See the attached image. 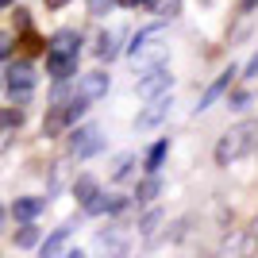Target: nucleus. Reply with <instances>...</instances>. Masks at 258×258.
Returning a JSON list of instances; mask_svg holds the SVG:
<instances>
[{"label":"nucleus","instance_id":"16","mask_svg":"<svg viewBox=\"0 0 258 258\" xmlns=\"http://www.w3.org/2000/svg\"><path fill=\"white\" fill-rule=\"evenodd\" d=\"M70 235H74V224L58 227V231H54V235H50V239H46V243H43V254H58V250L66 247V239H70Z\"/></svg>","mask_w":258,"mask_h":258},{"label":"nucleus","instance_id":"2","mask_svg":"<svg viewBox=\"0 0 258 258\" xmlns=\"http://www.w3.org/2000/svg\"><path fill=\"white\" fill-rule=\"evenodd\" d=\"M158 39H162V27H143V31L135 35V43L127 46L131 58H135V66H139V62H151V58H162V54H166V46H158Z\"/></svg>","mask_w":258,"mask_h":258},{"label":"nucleus","instance_id":"24","mask_svg":"<svg viewBox=\"0 0 258 258\" xmlns=\"http://www.w3.org/2000/svg\"><path fill=\"white\" fill-rule=\"evenodd\" d=\"M250 104V97L247 93H243V89H235V93H231V97H227V108H235V112H243V108Z\"/></svg>","mask_w":258,"mask_h":258},{"label":"nucleus","instance_id":"29","mask_svg":"<svg viewBox=\"0 0 258 258\" xmlns=\"http://www.w3.org/2000/svg\"><path fill=\"white\" fill-rule=\"evenodd\" d=\"M243 77H258V50H254V58L247 62V70H243Z\"/></svg>","mask_w":258,"mask_h":258},{"label":"nucleus","instance_id":"3","mask_svg":"<svg viewBox=\"0 0 258 258\" xmlns=\"http://www.w3.org/2000/svg\"><path fill=\"white\" fill-rule=\"evenodd\" d=\"M170 93H162V97H151V104L143 108L139 116H135V131H151V127H158L162 119L170 116Z\"/></svg>","mask_w":258,"mask_h":258},{"label":"nucleus","instance_id":"25","mask_svg":"<svg viewBox=\"0 0 258 258\" xmlns=\"http://www.w3.org/2000/svg\"><path fill=\"white\" fill-rule=\"evenodd\" d=\"M116 0H89V16H108Z\"/></svg>","mask_w":258,"mask_h":258},{"label":"nucleus","instance_id":"22","mask_svg":"<svg viewBox=\"0 0 258 258\" xmlns=\"http://www.w3.org/2000/svg\"><path fill=\"white\" fill-rule=\"evenodd\" d=\"M131 166H135V158H131V154H119V158H116V166H112V177H116V181H119V177H127V173H131Z\"/></svg>","mask_w":258,"mask_h":258},{"label":"nucleus","instance_id":"31","mask_svg":"<svg viewBox=\"0 0 258 258\" xmlns=\"http://www.w3.org/2000/svg\"><path fill=\"white\" fill-rule=\"evenodd\" d=\"M123 4H131V8H139V4H147V0H123Z\"/></svg>","mask_w":258,"mask_h":258},{"label":"nucleus","instance_id":"5","mask_svg":"<svg viewBox=\"0 0 258 258\" xmlns=\"http://www.w3.org/2000/svg\"><path fill=\"white\" fill-rule=\"evenodd\" d=\"M170 85H173V74L166 70V66H154L151 74H147V77L139 81V97H143V100H151V97H162V93H166Z\"/></svg>","mask_w":258,"mask_h":258},{"label":"nucleus","instance_id":"17","mask_svg":"<svg viewBox=\"0 0 258 258\" xmlns=\"http://www.w3.org/2000/svg\"><path fill=\"white\" fill-rule=\"evenodd\" d=\"M62 127H70V119H66V108H54L50 116H46V123H43V131L46 135H58Z\"/></svg>","mask_w":258,"mask_h":258},{"label":"nucleus","instance_id":"4","mask_svg":"<svg viewBox=\"0 0 258 258\" xmlns=\"http://www.w3.org/2000/svg\"><path fill=\"white\" fill-rule=\"evenodd\" d=\"M100 147H104V139H100L97 127H77L74 135H70V151H74L77 158H93Z\"/></svg>","mask_w":258,"mask_h":258},{"label":"nucleus","instance_id":"28","mask_svg":"<svg viewBox=\"0 0 258 258\" xmlns=\"http://www.w3.org/2000/svg\"><path fill=\"white\" fill-rule=\"evenodd\" d=\"M158 220H162V212H151V216H147V220H143V231H147V235H151L154 227H158Z\"/></svg>","mask_w":258,"mask_h":258},{"label":"nucleus","instance_id":"6","mask_svg":"<svg viewBox=\"0 0 258 258\" xmlns=\"http://www.w3.org/2000/svg\"><path fill=\"white\" fill-rule=\"evenodd\" d=\"M108 93V74H85L81 77V85H77V97H85V100H100Z\"/></svg>","mask_w":258,"mask_h":258},{"label":"nucleus","instance_id":"11","mask_svg":"<svg viewBox=\"0 0 258 258\" xmlns=\"http://www.w3.org/2000/svg\"><path fill=\"white\" fill-rule=\"evenodd\" d=\"M8 89H35V66L31 62H16L8 70Z\"/></svg>","mask_w":258,"mask_h":258},{"label":"nucleus","instance_id":"21","mask_svg":"<svg viewBox=\"0 0 258 258\" xmlns=\"http://www.w3.org/2000/svg\"><path fill=\"white\" fill-rule=\"evenodd\" d=\"M85 112H89V100H85V97H74V100H70V108H66V119H70V123H77Z\"/></svg>","mask_w":258,"mask_h":258},{"label":"nucleus","instance_id":"15","mask_svg":"<svg viewBox=\"0 0 258 258\" xmlns=\"http://www.w3.org/2000/svg\"><path fill=\"white\" fill-rule=\"evenodd\" d=\"M74 193H77V201H81V205H85V201H93V197L100 193V189H97V177H89V173H81V177L74 181Z\"/></svg>","mask_w":258,"mask_h":258},{"label":"nucleus","instance_id":"32","mask_svg":"<svg viewBox=\"0 0 258 258\" xmlns=\"http://www.w3.org/2000/svg\"><path fill=\"white\" fill-rule=\"evenodd\" d=\"M0 224H4V208H0Z\"/></svg>","mask_w":258,"mask_h":258},{"label":"nucleus","instance_id":"10","mask_svg":"<svg viewBox=\"0 0 258 258\" xmlns=\"http://www.w3.org/2000/svg\"><path fill=\"white\" fill-rule=\"evenodd\" d=\"M123 205H127V197H104V193H97L93 201H85V212L89 216H104V212H119Z\"/></svg>","mask_w":258,"mask_h":258},{"label":"nucleus","instance_id":"12","mask_svg":"<svg viewBox=\"0 0 258 258\" xmlns=\"http://www.w3.org/2000/svg\"><path fill=\"white\" fill-rule=\"evenodd\" d=\"M50 54H81V35L77 31H58L50 39Z\"/></svg>","mask_w":258,"mask_h":258},{"label":"nucleus","instance_id":"9","mask_svg":"<svg viewBox=\"0 0 258 258\" xmlns=\"http://www.w3.org/2000/svg\"><path fill=\"white\" fill-rule=\"evenodd\" d=\"M43 208H46L43 197H16V205H12V216L27 224V220H35V216L43 212Z\"/></svg>","mask_w":258,"mask_h":258},{"label":"nucleus","instance_id":"19","mask_svg":"<svg viewBox=\"0 0 258 258\" xmlns=\"http://www.w3.org/2000/svg\"><path fill=\"white\" fill-rule=\"evenodd\" d=\"M166 151H170V143H166V139H158V143L151 147V154H147V170H151V173H158V166H162V158H166Z\"/></svg>","mask_w":258,"mask_h":258},{"label":"nucleus","instance_id":"13","mask_svg":"<svg viewBox=\"0 0 258 258\" xmlns=\"http://www.w3.org/2000/svg\"><path fill=\"white\" fill-rule=\"evenodd\" d=\"M23 123V116L16 112V108H8V112H0V151L12 143V135H16V127Z\"/></svg>","mask_w":258,"mask_h":258},{"label":"nucleus","instance_id":"18","mask_svg":"<svg viewBox=\"0 0 258 258\" xmlns=\"http://www.w3.org/2000/svg\"><path fill=\"white\" fill-rule=\"evenodd\" d=\"M158 193H162V181H158V173H151V177H147V181L139 185V193H135V197H139L143 205H147V201H154Z\"/></svg>","mask_w":258,"mask_h":258},{"label":"nucleus","instance_id":"8","mask_svg":"<svg viewBox=\"0 0 258 258\" xmlns=\"http://www.w3.org/2000/svg\"><path fill=\"white\" fill-rule=\"evenodd\" d=\"M235 74H239L235 66H231V70H224V74H220V77L212 81V85H208L205 93H201V104H197V116H201V112H205L208 104H216V97H220V93H224V89L231 85V77H235Z\"/></svg>","mask_w":258,"mask_h":258},{"label":"nucleus","instance_id":"7","mask_svg":"<svg viewBox=\"0 0 258 258\" xmlns=\"http://www.w3.org/2000/svg\"><path fill=\"white\" fill-rule=\"evenodd\" d=\"M46 70H50V77H58V81L74 77L77 74V54H46Z\"/></svg>","mask_w":258,"mask_h":258},{"label":"nucleus","instance_id":"14","mask_svg":"<svg viewBox=\"0 0 258 258\" xmlns=\"http://www.w3.org/2000/svg\"><path fill=\"white\" fill-rule=\"evenodd\" d=\"M119 54V35L116 31H104L97 39V58H104V62H112V58H116Z\"/></svg>","mask_w":258,"mask_h":258},{"label":"nucleus","instance_id":"30","mask_svg":"<svg viewBox=\"0 0 258 258\" xmlns=\"http://www.w3.org/2000/svg\"><path fill=\"white\" fill-rule=\"evenodd\" d=\"M70 0H46V8H66Z\"/></svg>","mask_w":258,"mask_h":258},{"label":"nucleus","instance_id":"27","mask_svg":"<svg viewBox=\"0 0 258 258\" xmlns=\"http://www.w3.org/2000/svg\"><path fill=\"white\" fill-rule=\"evenodd\" d=\"M8 54H12V35H4V31H0V62H4Z\"/></svg>","mask_w":258,"mask_h":258},{"label":"nucleus","instance_id":"26","mask_svg":"<svg viewBox=\"0 0 258 258\" xmlns=\"http://www.w3.org/2000/svg\"><path fill=\"white\" fill-rule=\"evenodd\" d=\"M8 97H12V104H27V100H31V89H8Z\"/></svg>","mask_w":258,"mask_h":258},{"label":"nucleus","instance_id":"1","mask_svg":"<svg viewBox=\"0 0 258 258\" xmlns=\"http://www.w3.org/2000/svg\"><path fill=\"white\" fill-rule=\"evenodd\" d=\"M250 143H254V123H243V127H231L224 139L216 143V162L220 166H231L235 158L250 151Z\"/></svg>","mask_w":258,"mask_h":258},{"label":"nucleus","instance_id":"20","mask_svg":"<svg viewBox=\"0 0 258 258\" xmlns=\"http://www.w3.org/2000/svg\"><path fill=\"white\" fill-rule=\"evenodd\" d=\"M147 8L158 12V16H177V12H181V0H147Z\"/></svg>","mask_w":258,"mask_h":258},{"label":"nucleus","instance_id":"23","mask_svg":"<svg viewBox=\"0 0 258 258\" xmlns=\"http://www.w3.org/2000/svg\"><path fill=\"white\" fill-rule=\"evenodd\" d=\"M35 243H39V231H35V227H20V231H16V247H35Z\"/></svg>","mask_w":258,"mask_h":258}]
</instances>
